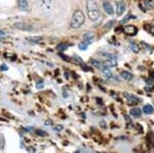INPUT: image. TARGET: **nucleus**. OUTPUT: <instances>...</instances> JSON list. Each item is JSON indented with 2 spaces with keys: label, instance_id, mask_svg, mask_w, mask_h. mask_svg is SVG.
<instances>
[{
  "label": "nucleus",
  "instance_id": "1",
  "mask_svg": "<svg viewBox=\"0 0 154 153\" xmlns=\"http://www.w3.org/2000/svg\"><path fill=\"white\" fill-rule=\"evenodd\" d=\"M86 10H87L88 18L92 21H97L101 17L99 5H98V3L95 0H87L86 1Z\"/></svg>",
  "mask_w": 154,
  "mask_h": 153
},
{
  "label": "nucleus",
  "instance_id": "2",
  "mask_svg": "<svg viewBox=\"0 0 154 153\" xmlns=\"http://www.w3.org/2000/svg\"><path fill=\"white\" fill-rule=\"evenodd\" d=\"M84 21H85V17H84V13H82L81 10L77 9L76 11H74L73 16L71 18V21H70V27L72 29H78L84 24Z\"/></svg>",
  "mask_w": 154,
  "mask_h": 153
},
{
  "label": "nucleus",
  "instance_id": "3",
  "mask_svg": "<svg viewBox=\"0 0 154 153\" xmlns=\"http://www.w3.org/2000/svg\"><path fill=\"white\" fill-rule=\"evenodd\" d=\"M103 55L106 57V62H105V65H106L108 68H113L117 65V57L115 55H111V54H103Z\"/></svg>",
  "mask_w": 154,
  "mask_h": 153
},
{
  "label": "nucleus",
  "instance_id": "4",
  "mask_svg": "<svg viewBox=\"0 0 154 153\" xmlns=\"http://www.w3.org/2000/svg\"><path fill=\"white\" fill-rule=\"evenodd\" d=\"M13 27L16 29L23 30V31H33L34 30V27L30 24H27V23H16V24H13Z\"/></svg>",
  "mask_w": 154,
  "mask_h": 153
},
{
  "label": "nucleus",
  "instance_id": "5",
  "mask_svg": "<svg viewBox=\"0 0 154 153\" xmlns=\"http://www.w3.org/2000/svg\"><path fill=\"white\" fill-rule=\"evenodd\" d=\"M125 11V3L123 1H118L116 2V15L118 17L123 15V13Z\"/></svg>",
  "mask_w": 154,
  "mask_h": 153
},
{
  "label": "nucleus",
  "instance_id": "6",
  "mask_svg": "<svg viewBox=\"0 0 154 153\" xmlns=\"http://www.w3.org/2000/svg\"><path fill=\"white\" fill-rule=\"evenodd\" d=\"M103 8H104L105 13H106L107 15L112 16L114 13V9H113V7H112V5H111L110 3H109L108 1H106V0L103 2Z\"/></svg>",
  "mask_w": 154,
  "mask_h": 153
},
{
  "label": "nucleus",
  "instance_id": "7",
  "mask_svg": "<svg viewBox=\"0 0 154 153\" xmlns=\"http://www.w3.org/2000/svg\"><path fill=\"white\" fill-rule=\"evenodd\" d=\"M123 31H124V33L128 34V35H136L138 29L135 26H133V25H127V26L124 27Z\"/></svg>",
  "mask_w": 154,
  "mask_h": 153
},
{
  "label": "nucleus",
  "instance_id": "8",
  "mask_svg": "<svg viewBox=\"0 0 154 153\" xmlns=\"http://www.w3.org/2000/svg\"><path fill=\"white\" fill-rule=\"evenodd\" d=\"M18 6L19 9L22 11H27L29 9V3L28 0H18Z\"/></svg>",
  "mask_w": 154,
  "mask_h": 153
},
{
  "label": "nucleus",
  "instance_id": "9",
  "mask_svg": "<svg viewBox=\"0 0 154 153\" xmlns=\"http://www.w3.org/2000/svg\"><path fill=\"white\" fill-rule=\"evenodd\" d=\"M83 42H85L86 44H90V43L94 42L95 40V35L92 33V32H87L83 35Z\"/></svg>",
  "mask_w": 154,
  "mask_h": 153
},
{
  "label": "nucleus",
  "instance_id": "10",
  "mask_svg": "<svg viewBox=\"0 0 154 153\" xmlns=\"http://www.w3.org/2000/svg\"><path fill=\"white\" fill-rule=\"evenodd\" d=\"M100 68H101V70H102L103 74H104V75L106 76L107 78H112V77H113V75H112L111 70L108 68V67L106 66V65H103V66H101V67H100Z\"/></svg>",
  "mask_w": 154,
  "mask_h": 153
},
{
  "label": "nucleus",
  "instance_id": "11",
  "mask_svg": "<svg viewBox=\"0 0 154 153\" xmlns=\"http://www.w3.org/2000/svg\"><path fill=\"white\" fill-rule=\"evenodd\" d=\"M141 113H142V111L140 108H133V109H130V114L134 117H140L141 116Z\"/></svg>",
  "mask_w": 154,
  "mask_h": 153
},
{
  "label": "nucleus",
  "instance_id": "12",
  "mask_svg": "<svg viewBox=\"0 0 154 153\" xmlns=\"http://www.w3.org/2000/svg\"><path fill=\"white\" fill-rule=\"evenodd\" d=\"M42 40V37L41 36H31V37H28L27 38V41L31 43H38Z\"/></svg>",
  "mask_w": 154,
  "mask_h": 153
},
{
  "label": "nucleus",
  "instance_id": "13",
  "mask_svg": "<svg viewBox=\"0 0 154 153\" xmlns=\"http://www.w3.org/2000/svg\"><path fill=\"white\" fill-rule=\"evenodd\" d=\"M120 75H121V77H122L124 80L130 81V80L133 79V74H130V72H127V71H122Z\"/></svg>",
  "mask_w": 154,
  "mask_h": 153
},
{
  "label": "nucleus",
  "instance_id": "14",
  "mask_svg": "<svg viewBox=\"0 0 154 153\" xmlns=\"http://www.w3.org/2000/svg\"><path fill=\"white\" fill-rule=\"evenodd\" d=\"M154 109L151 105H146L143 107V112L145 113V114H151V113H153Z\"/></svg>",
  "mask_w": 154,
  "mask_h": 153
},
{
  "label": "nucleus",
  "instance_id": "15",
  "mask_svg": "<svg viewBox=\"0 0 154 153\" xmlns=\"http://www.w3.org/2000/svg\"><path fill=\"white\" fill-rule=\"evenodd\" d=\"M125 97H127L128 102H130V103H132V104H137L138 102H139V100H138L137 97H134V96H132V95L125 94Z\"/></svg>",
  "mask_w": 154,
  "mask_h": 153
},
{
  "label": "nucleus",
  "instance_id": "16",
  "mask_svg": "<svg viewBox=\"0 0 154 153\" xmlns=\"http://www.w3.org/2000/svg\"><path fill=\"white\" fill-rule=\"evenodd\" d=\"M130 50L132 52H139V50H140V47L138 46L137 43H135V42H130Z\"/></svg>",
  "mask_w": 154,
  "mask_h": 153
},
{
  "label": "nucleus",
  "instance_id": "17",
  "mask_svg": "<svg viewBox=\"0 0 154 153\" xmlns=\"http://www.w3.org/2000/svg\"><path fill=\"white\" fill-rule=\"evenodd\" d=\"M67 44L66 43H60L59 45H58V47H57V50H59V52H64L65 50H67Z\"/></svg>",
  "mask_w": 154,
  "mask_h": 153
},
{
  "label": "nucleus",
  "instance_id": "18",
  "mask_svg": "<svg viewBox=\"0 0 154 153\" xmlns=\"http://www.w3.org/2000/svg\"><path fill=\"white\" fill-rule=\"evenodd\" d=\"M114 24H115V21H110V22H108L106 25H105L104 29L106 30V31H107V30H110L111 28H112V26H113Z\"/></svg>",
  "mask_w": 154,
  "mask_h": 153
},
{
  "label": "nucleus",
  "instance_id": "19",
  "mask_svg": "<svg viewBox=\"0 0 154 153\" xmlns=\"http://www.w3.org/2000/svg\"><path fill=\"white\" fill-rule=\"evenodd\" d=\"M87 46H88V44H86L85 42H82L78 45V47H79V50H85L86 48H87Z\"/></svg>",
  "mask_w": 154,
  "mask_h": 153
},
{
  "label": "nucleus",
  "instance_id": "20",
  "mask_svg": "<svg viewBox=\"0 0 154 153\" xmlns=\"http://www.w3.org/2000/svg\"><path fill=\"white\" fill-rule=\"evenodd\" d=\"M90 63H92L93 65H95V66L97 67H101V63L98 61H96V60H90Z\"/></svg>",
  "mask_w": 154,
  "mask_h": 153
},
{
  "label": "nucleus",
  "instance_id": "21",
  "mask_svg": "<svg viewBox=\"0 0 154 153\" xmlns=\"http://www.w3.org/2000/svg\"><path fill=\"white\" fill-rule=\"evenodd\" d=\"M4 147V140H3V137L0 135V149Z\"/></svg>",
  "mask_w": 154,
  "mask_h": 153
},
{
  "label": "nucleus",
  "instance_id": "22",
  "mask_svg": "<svg viewBox=\"0 0 154 153\" xmlns=\"http://www.w3.org/2000/svg\"><path fill=\"white\" fill-rule=\"evenodd\" d=\"M73 61L76 62V63H79V64L82 63V60H81L79 57H74V58H73Z\"/></svg>",
  "mask_w": 154,
  "mask_h": 153
},
{
  "label": "nucleus",
  "instance_id": "23",
  "mask_svg": "<svg viewBox=\"0 0 154 153\" xmlns=\"http://www.w3.org/2000/svg\"><path fill=\"white\" fill-rule=\"evenodd\" d=\"M36 86H37V89H41V87H43V86H44V83L42 82V81H39V82L37 83Z\"/></svg>",
  "mask_w": 154,
  "mask_h": 153
},
{
  "label": "nucleus",
  "instance_id": "24",
  "mask_svg": "<svg viewBox=\"0 0 154 153\" xmlns=\"http://www.w3.org/2000/svg\"><path fill=\"white\" fill-rule=\"evenodd\" d=\"M0 70L1 71H6V70H8V68H7V66L6 65H1V67H0Z\"/></svg>",
  "mask_w": 154,
  "mask_h": 153
},
{
  "label": "nucleus",
  "instance_id": "25",
  "mask_svg": "<svg viewBox=\"0 0 154 153\" xmlns=\"http://www.w3.org/2000/svg\"><path fill=\"white\" fill-rule=\"evenodd\" d=\"M62 129H63L62 126H57L55 127V131H61Z\"/></svg>",
  "mask_w": 154,
  "mask_h": 153
},
{
  "label": "nucleus",
  "instance_id": "26",
  "mask_svg": "<svg viewBox=\"0 0 154 153\" xmlns=\"http://www.w3.org/2000/svg\"><path fill=\"white\" fill-rule=\"evenodd\" d=\"M0 36H6V34H5V32L4 31H0Z\"/></svg>",
  "mask_w": 154,
  "mask_h": 153
},
{
  "label": "nucleus",
  "instance_id": "27",
  "mask_svg": "<svg viewBox=\"0 0 154 153\" xmlns=\"http://www.w3.org/2000/svg\"><path fill=\"white\" fill-rule=\"evenodd\" d=\"M150 31L152 32V33L154 34V25H153V26H151V28H150Z\"/></svg>",
  "mask_w": 154,
  "mask_h": 153
}]
</instances>
